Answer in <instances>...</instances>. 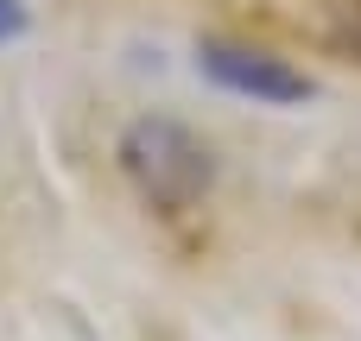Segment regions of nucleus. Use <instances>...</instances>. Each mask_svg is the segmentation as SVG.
<instances>
[{
    "mask_svg": "<svg viewBox=\"0 0 361 341\" xmlns=\"http://www.w3.org/2000/svg\"><path fill=\"white\" fill-rule=\"evenodd\" d=\"M121 158H127L133 184H140L159 209H190V202L209 190V177H216L209 146L190 139L178 120H140V127L121 139Z\"/></svg>",
    "mask_w": 361,
    "mask_h": 341,
    "instance_id": "obj_1",
    "label": "nucleus"
},
{
    "mask_svg": "<svg viewBox=\"0 0 361 341\" xmlns=\"http://www.w3.org/2000/svg\"><path fill=\"white\" fill-rule=\"evenodd\" d=\"M203 70L235 89V95H254V101H305L311 95V76H298L286 57L273 51H254V44H228V38H203Z\"/></svg>",
    "mask_w": 361,
    "mask_h": 341,
    "instance_id": "obj_2",
    "label": "nucleus"
},
{
    "mask_svg": "<svg viewBox=\"0 0 361 341\" xmlns=\"http://www.w3.org/2000/svg\"><path fill=\"white\" fill-rule=\"evenodd\" d=\"M330 38L361 57V0H330Z\"/></svg>",
    "mask_w": 361,
    "mask_h": 341,
    "instance_id": "obj_3",
    "label": "nucleus"
},
{
    "mask_svg": "<svg viewBox=\"0 0 361 341\" xmlns=\"http://www.w3.org/2000/svg\"><path fill=\"white\" fill-rule=\"evenodd\" d=\"M19 25H25V6L19 0H0V38H13Z\"/></svg>",
    "mask_w": 361,
    "mask_h": 341,
    "instance_id": "obj_4",
    "label": "nucleus"
}]
</instances>
